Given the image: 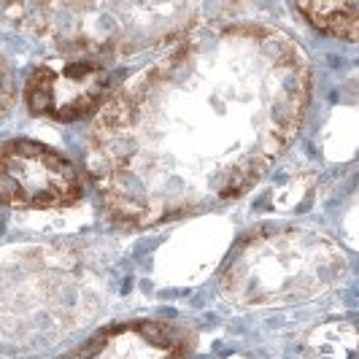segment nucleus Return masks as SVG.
I'll list each match as a JSON object with an SVG mask.
<instances>
[{
    "label": "nucleus",
    "instance_id": "nucleus-2",
    "mask_svg": "<svg viewBox=\"0 0 359 359\" xmlns=\"http://www.w3.org/2000/svg\"><path fill=\"white\" fill-rule=\"evenodd\" d=\"M346 273V254L327 235L270 224L246 233L219 270L222 294L241 308H281L313 300Z\"/></svg>",
    "mask_w": 359,
    "mask_h": 359
},
{
    "label": "nucleus",
    "instance_id": "nucleus-5",
    "mask_svg": "<svg viewBox=\"0 0 359 359\" xmlns=\"http://www.w3.org/2000/svg\"><path fill=\"white\" fill-rule=\"evenodd\" d=\"M111 73L95 60L43 62L25 81L27 108L52 122H79L106 103Z\"/></svg>",
    "mask_w": 359,
    "mask_h": 359
},
{
    "label": "nucleus",
    "instance_id": "nucleus-8",
    "mask_svg": "<svg viewBox=\"0 0 359 359\" xmlns=\"http://www.w3.org/2000/svg\"><path fill=\"white\" fill-rule=\"evenodd\" d=\"M14 97H17L14 73H11V68H8V62L0 57V116L8 114V108L14 106Z\"/></svg>",
    "mask_w": 359,
    "mask_h": 359
},
{
    "label": "nucleus",
    "instance_id": "nucleus-4",
    "mask_svg": "<svg viewBox=\"0 0 359 359\" xmlns=\"http://www.w3.org/2000/svg\"><path fill=\"white\" fill-rule=\"evenodd\" d=\"M84 198L81 173L65 154L38 141L0 146V205L49 211Z\"/></svg>",
    "mask_w": 359,
    "mask_h": 359
},
{
    "label": "nucleus",
    "instance_id": "nucleus-7",
    "mask_svg": "<svg viewBox=\"0 0 359 359\" xmlns=\"http://www.w3.org/2000/svg\"><path fill=\"white\" fill-rule=\"evenodd\" d=\"M294 11L324 36L357 41L359 3H297Z\"/></svg>",
    "mask_w": 359,
    "mask_h": 359
},
{
    "label": "nucleus",
    "instance_id": "nucleus-3",
    "mask_svg": "<svg viewBox=\"0 0 359 359\" xmlns=\"http://www.w3.org/2000/svg\"><path fill=\"white\" fill-rule=\"evenodd\" d=\"M6 14L71 57H127L170 46L198 25L187 3H19Z\"/></svg>",
    "mask_w": 359,
    "mask_h": 359
},
{
    "label": "nucleus",
    "instance_id": "nucleus-1",
    "mask_svg": "<svg viewBox=\"0 0 359 359\" xmlns=\"http://www.w3.org/2000/svg\"><path fill=\"white\" fill-rule=\"evenodd\" d=\"M311 65L268 22L195 25L106 97L87 135L100 211L122 230L249 192L300 133Z\"/></svg>",
    "mask_w": 359,
    "mask_h": 359
},
{
    "label": "nucleus",
    "instance_id": "nucleus-6",
    "mask_svg": "<svg viewBox=\"0 0 359 359\" xmlns=\"http://www.w3.org/2000/svg\"><path fill=\"white\" fill-rule=\"evenodd\" d=\"M195 330L181 322L135 319L97 330L62 359H192Z\"/></svg>",
    "mask_w": 359,
    "mask_h": 359
}]
</instances>
